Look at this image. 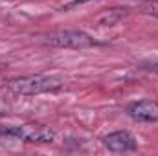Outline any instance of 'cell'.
I'll use <instances>...</instances> for the list:
<instances>
[{"mask_svg": "<svg viewBox=\"0 0 158 156\" xmlns=\"http://www.w3.org/2000/svg\"><path fill=\"white\" fill-rule=\"evenodd\" d=\"M129 15V7H110L98 15L96 26H114Z\"/></svg>", "mask_w": 158, "mask_h": 156, "instance_id": "8992f818", "label": "cell"}, {"mask_svg": "<svg viewBox=\"0 0 158 156\" xmlns=\"http://www.w3.org/2000/svg\"><path fill=\"white\" fill-rule=\"evenodd\" d=\"M39 40L46 46L52 48H72V50H86V48H98L105 46V42L94 39L86 31L81 30H57V31H48L40 33Z\"/></svg>", "mask_w": 158, "mask_h": 156, "instance_id": "7a4b0ae2", "label": "cell"}, {"mask_svg": "<svg viewBox=\"0 0 158 156\" xmlns=\"http://www.w3.org/2000/svg\"><path fill=\"white\" fill-rule=\"evenodd\" d=\"M101 143L116 154H123V153H134L138 149V142L136 138L129 132V130H114L107 136L101 138Z\"/></svg>", "mask_w": 158, "mask_h": 156, "instance_id": "277c9868", "label": "cell"}, {"mask_svg": "<svg viewBox=\"0 0 158 156\" xmlns=\"http://www.w3.org/2000/svg\"><path fill=\"white\" fill-rule=\"evenodd\" d=\"M140 68L147 70V72H153V74H158V57L156 59H145V61H142Z\"/></svg>", "mask_w": 158, "mask_h": 156, "instance_id": "ba28073f", "label": "cell"}, {"mask_svg": "<svg viewBox=\"0 0 158 156\" xmlns=\"http://www.w3.org/2000/svg\"><path fill=\"white\" fill-rule=\"evenodd\" d=\"M64 83H66L64 77L59 74H31L9 79L6 86L15 96H39L61 90Z\"/></svg>", "mask_w": 158, "mask_h": 156, "instance_id": "6da1fadb", "label": "cell"}, {"mask_svg": "<svg viewBox=\"0 0 158 156\" xmlns=\"http://www.w3.org/2000/svg\"><path fill=\"white\" fill-rule=\"evenodd\" d=\"M142 11L145 15H151V17H156L158 18V0H147L142 7Z\"/></svg>", "mask_w": 158, "mask_h": 156, "instance_id": "52a82bcc", "label": "cell"}, {"mask_svg": "<svg viewBox=\"0 0 158 156\" xmlns=\"http://www.w3.org/2000/svg\"><path fill=\"white\" fill-rule=\"evenodd\" d=\"M88 2H96V0H70V2H66L64 6H61L59 11H70V9H76V7L85 6V4H88Z\"/></svg>", "mask_w": 158, "mask_h": 156, "instance_id": "9c48e42d", "label": "cell"}, {"mask_svg": "<svg viewBox=\"0 0 158 156\" xmlns=\"http://www.w3.org/2000/svg\"><path fill=\"white\" fill-rule=\"evenodd\" d=\"M0 138H15L26 143H52L55 140V132L46 125L24 123V125L0 127Z\"/></svg>", "mask_w": 158, "mask_h": 156, "instance_id": "3957f363", "label": "cell"}, {"mask_svg": "<svg viewBox=\"0 0 158 156\" xmlns=\"http://www.w3.org/2000/svg\"><path fill=\"white\" fill-rule=\"evenodd\" d=\"M127 116L140 123H156L158 121V101L155 99H138L125 107Z\"/></svg>", "mask_w": 158, "mask_h": 156, "instance_id": "5b68a950", "label": "cell"}]
</instances>
